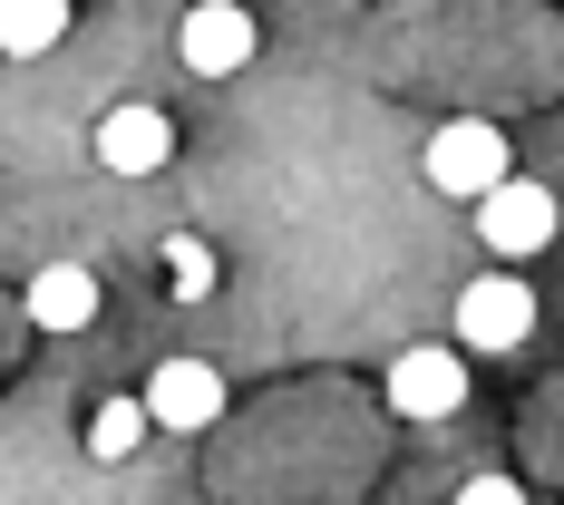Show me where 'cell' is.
<instances>
[{"instance_id": "obj_5", "label": "cell", "mask_w": 564, "mask_h": 505, "mask_svg": "<svg viewBox=\"0 0 564 505\" xmlns=\"http://www.w3.org/2000/svg\"><path fill=\"white\" fill-rule=\"evenodd\" d=\"M175 58H185L195 78H234V68L253 58V20H243L234 0H195V10L175 20Z\"/></svg>"}, {"instance_id": "obj_3", "label": "cell", "mask_w": 564, "mask_h": 505, "mask_svg": "<svg viewBox=\"0 0 564 505\" xmlns=\"http://www.w3.org/2000/svg\"><path fill=\"white\" fill-rule=\"evenodd\" d=\"M457 340L467 350H525L535 340V292L525 273H477L457 292Z\"/></svg>"}, {"instance_id": "obj_10", "label": "cell", "mask_w": 564, "mask_h": 505, "mask_svg": "<svg viewBox=\"0 0 564 505\" xmlns=\"http://www.w3.org/2000/svg\"><path fill=\"white\" fill-rule=\"evenodd\" d=\"M147 428H156V418H147V398H108V408L88 418V457H137Z\"/></svg>"}, {"instance_id": "obj_1", "label": "cell", "mask_w": 564, "mask_h": 505, "mask_svg": "<svg viewBox=\"0 0 564 505\" xmlns=\"http://www.w3.org/2000/svg\"><path fill=\"white\" fill-rule=\"evenodd\" d=\"M419 175H429L438 195H457V205H477V195H487V185H507L516 166H507V136H497L487 117H448V127L419 146Z\"/></svg>"}, {"instance_id": "obj_9", "label": "cell", "mask_w": 564, "mask_h": 505, "mask_svg": "<svg viewBox=\"0 0 564 505\" xmlns=\"http://www.w3.org/2000/svg\"><path fill=\"white\" fill-rule=\"evenodd\" d=\"M68 40V0H0V58H50Z\"/></svg>"}, {"instance_id": "obj_4", "label": "cell", "mask_w": 564, "mask_h": 505, "mask_svg": "<svg viewBox=\"0 0 564 505\" xmlns=\"http://www.w3.org/2000/svg\"><path fill=\"white\" fill-rule=\"evenodd\" d=\"M390 408H399V418H419V428L457 418V408H467V360H457V350H438V340L399 350V360H390Z\"/></svg>"}, {"instance_id": "obj_6", "label": "cell", "mask_w": 564, "mask_h": 505, "mask_svg": "<svg viewBox=\"0 0 564 505\" xmlns=\"http://www.w3.org/2000/svg\"><path fill=\"white\" fill-rule=\"evenodd\" d=\"M147 418L195 438V428H215V418H225V380H215L205 360H166V370L147 380Z\"/></svg>"}, {"instance_id": "obj_11", "label": "cell", "mask_w": 564, "mask_h": 505, "mask_svg": "<svg viewBox=\"0 0 564 505\" xmlns=\"http://www.w3.org/2000/svg\"><path fill=\"white\" fill-rule=\"evenodd\" d=\"M166 292H175V301L215 292V243H205V233H175V243H166Z\"/></svg>"}, {"instance_id": "obj_7", "label": "cell", "mask_w": 564, "mask_h": 505, "mask_svg": "<svg viewBox=\"0 0 564 505\" xmlns=\"http://www.w3.org/2000/svg\"><path fill=\"white\" fill-rule=\"evenodd\" d=\"M175 156V127L156 108H137V98H127V108H108L98 117V166L108 175H156Z\"/></svg>"}, {"instance_id": "obj_12", "label": "cell", "mask_w": 564, "mask_h": 505, "mask_svg": "<svg viewBox=\"0 0 564 505\" xmlns=\"http://www.w3.org/2000/svg\"><path fill=\"white\" fill-rule=\"evenodd\" d=\"M457 505H525V486H516V476H467Z\"/></svg>"}, {"instance_id": "obj_2", "label": "cell", "mask_w": 564, "mask_h": 505, "mask_svg": "<svg viewBox=\"0 0 564 505\" xmlns=\"http://www.w3.org/2000/svg\"><path fill=\"white\" fill-rule=\"evenodd\" d=\"M555 224H564V205L535 185V175H507V185H487V195H477V243H487V253H507V263L545 253Z\"/></svg>"}, {"instance_id": "obj_8", "label": "cell", "mask_w": 564, "mask_h": 505, "mask_svg": "<svg viewBox=\"0 0 564 505\" xmlns=\"http://www.w3.org/2000/svg\"><path fill=\"white\" fill-rule=\"evenodd\" d=\"M20 311H30L40 331H88V321H98V273H88V263H50V273H30Z\"/></svg>"}]
</instances>
